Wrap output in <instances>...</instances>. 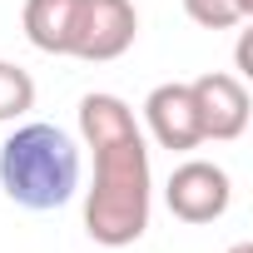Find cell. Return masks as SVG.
<instances>
[{"mask_svg":"<svg viewBox=\"0 0 253 253\" xmlns=\"http://www.w3.org/2000/svg\"><path fill=\"white\" fill-rule=\"evenodd\" d=\"M144 129L159 149L169 154H184V149H199L204 144V129H199V109H194V89L169 80V84H154L149 99H144Z\"/></svg>","mask_w":253,"mask_h":253,"instance_id":"obj_6","label":"cell"},{"mask_svg":"<svg viewBox=\"0 0 253 253\" xmlns=\"http://www.w3.org/2000/svg\"><path fill=\"white\" fill-rule=\"evenodd\" d=\"M228 253H253V243H233V248H228Z\"/></svg>","mask_w":253,"mask_h":253,"instance_id":"obj_10","label":"cell"},{"mask_svg":"<svg viewBox=\"0 0 253 253\" xmlns=\"http://www.w3.org/2000/svg\"><path fill=\"white\" fill-rule=\"evenodd\" d=\"M75 5L80 0H25V40L45 55H70V30H75Z\"/></svg>","mask_w":253,"mask_h":253,"instance_id":"obj_7","label":"cell"},{"mask_svg":"<svg viewBox=\"0 0 253 253\" xmlns=\"http://www.w3.org/2000/svg\"><path fill=\"white\" fill-rule=\"evenodd\" d=\"M184 15L204 30H233L253 15V0H184Z\"/></svg>","mask_w":253,"mask_h":253,"instance_id":"obj_9","label":"cell"},{"mask_svg":"<svg viewBox=\"0 0 253 253\" xmlns=\"http://www.w3.org/2000/svg\"><path fill=\"white\" fill-rule=\"evenodd\" d=\"M164 204H169V213H174L179 223H213V218L228 213L233 184H228V174H223L218 164H209V159H184V164L169 174V184H164Z\"/></svg>","mask_w":253,"mask_h":253,"instance_id":"obj_4","label":"cell"},{"mask_svg":"<svg viewBox=\"0 0 253 253\" xmlns=\"http://www.w3.org/2000/svg\"><path fill=\"white\" fill-rule=\"evenodd\" d=\"M0 189L10 204L30 213L65 209L80 194V144L60 124H20V129L0 144Z\"/></svg>","mask_w":253,"mask_h":253,"instance_id":"obj_2","label":"cell"},{"mask_svg":"<svg viewBox=\"0 0 253 253\" xmlns=\"http://www.w3.org/2000/svg\"><path fill=\"white\" fill-rule=\"evenodd\" d=\"M139 35V10L134 0H80L75 5V30H70V60L109 65Z\"/></svg>","mask_w":253,"mask_h":253,"instance_id":"obj_3","label":"cell"},{"mask_svg":"<svg viewBox=\"0 0 253 253\" xmlns=\"http://www.w3.org/2000/svg\"><path fill=\"white\" fill-rule=\"evenodd\" d=\"M80 139L94 149V184L84 194V233L99 248L139 243L154 209V174H149V144L134 109L104 89L84 94Z\"/></svg>","mask_w":253,"mask_h":253,"instance_id":"obj_1","label":"cell"},{"mask_svg":"<svg viewBox=\"0 0 253 253\" xmlns=\"http://www.w3.org/2000/svg\"><path fill=\"white\" fill-rule=\"evenodd\" d=\"M35 109V80L10 65V60H0V124H15Z\"/></svg>","mask_w":253,"mask_h":253,"instance_id":"obj_8","label":"cell"},{"mask_svg":"<svg viewBox=\"0 0 253 253\" xmlns=\"http://www.w3.org/2000/svg\"><path fill=\"white\" fill-rule=\"evenodd\" d=\"M189 89H194V109H199V129H204V139L228 144V139H238V134L248 129L253 99H248V84H243L238 75L213 70V75L189 80Z\"/></svg>","mask_w":253,"mask_h":253,"instance_id":"obj_5","label":"cell"}]
</instances>
